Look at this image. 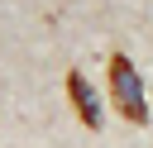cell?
<instances>
[{
  "mask_svg": "<svg viewBox=\"0 0 153 148\" xmlns=\"http://www.w3.org/2000/svg\"><path fill=\"white\" fill-rule=\"evenodd\" d=\"M105 76H110V100H115V110H120L129 124H148V100H143V81H139V72H134V62H129L124 53H110Z\"/></svg>",
  "mask_w": 153,
  "mask_h": 148,
  "instance_id": "1",
  "label": "cell"
},
{
  "mask_svg": "<svg viewBox=\"0 0 153 148\" xmlns=\"http://www.w3.org/2000/svg\"><path fill=\"white\" fill-rule=\"evenodd\" d=\"M67 95H72V105H76V115H81V124H86V129H100V100H96L91 81H86L76 67L67 72Z\"/></svg>",
  "mask_w": 153,
  "mask_h": 148,
  "instance_id": "2",
  "label": "cell"
}]
</instances>
